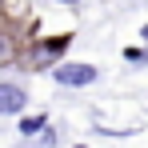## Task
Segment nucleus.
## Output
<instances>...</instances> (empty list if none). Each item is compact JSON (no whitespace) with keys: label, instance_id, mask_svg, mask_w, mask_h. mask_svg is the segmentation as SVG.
<instances>
[{"label":"nucleus","instance_id":"20e7f679","mask_svg":"<svg viewBox=\"0 0 148 148\" xmlns=\"http://www.w3.org/2000/svg\"><path fill=\"white\" fill-rule=\"evenodd\" d=\"M68 4H76V0H68Z\"/></svg>","mask_w":148,"mask_h":148},{"label":"nucleus","instance_id":"7ed1b4c3","mask_svg":"<svg viewBox=\"0 0 148 148\" xmlns=\"http://www.w3.org/2000/svg\"><path fill=\"white\" fill-rule=\"evenodd\" d=\"M44 124H48V116H44V112H40V116H28V120H20V132H24V136L44 132Z\"/></svg>","mask_w":148,"mask_h":148},{"label":"nucleus","instance_id":"f03ea898","mask_svg":"<svg viewBox=\"0 0 148 148\" xmlns=\"http://www.w3.org/2000/svg\"><path fill=\"white\" fill-rule=\"evenodd\" d=\"M20 108H24V92H20L12 80H4V84H0V112H4V116H16Z\"/></svg>","mask_w":148,"mask_h":148},{"label":"nucleus","instance_id":"f257e3e1","mask_svg":"<svg viewBox=\"0 0 148 148\" xmlns=\"http://www.w3.org/2000/svg\"><path fill=\"white\" fill-rule=\"evenodd\" d=\"M96 76L100 72L92 64H60V68H56V84H64V88H84V84H92Z\"/></svg>","mask_w":148,"mask_h":148},{"label":"nucleus","instance_id":"39448f33","mask_svg":"<svg viewBox=\"0 0 148 148\" xmlns=\"http://www.w3.org/2000/svg\"><path fill=\"white\" fill-rule=\"evenodd\" d=\"M76 148H84V144H76Z\"/></svg>","mask_w":148,"mask_h":148}]
</instances>
